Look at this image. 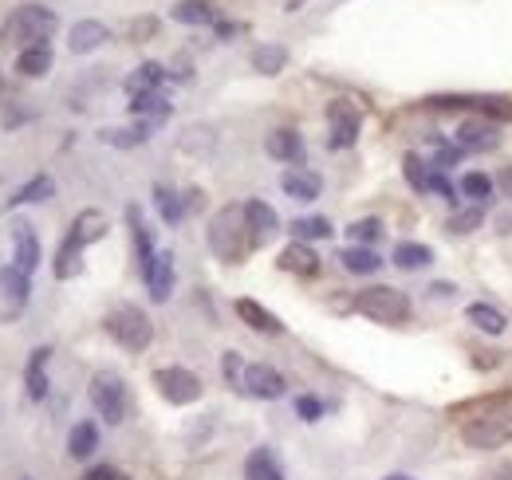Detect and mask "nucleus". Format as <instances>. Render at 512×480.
<instances>
[{"label": "nucleus", "instance_id": "1", "mask_svg": "<svg viewBox=\"0 0 512 480\" xmlns=\"http://www.w3.org/2000/svg\"><path fill=\"white\" fill-rule=\"evenodd\" d=\"M457 429L473 449H501L512 441V390L465 402L457 410Z\"/></svg>", "mask_w": 512, "mask_h": 480}, {"label": "nucleus", "instance_id": "2", "mask_svg": "<svg viewBox=\"0 0 512 480\" xmlns=\"http://www.w3.org/2000/svg\"><path fill=\"white\" fill-rule=\"evenodd\" d=\"M56 28H60V16L48 8V4H20V8H12L8 16H4V24H0V40L8 44V48H40V44H48L52 36H56Z\"/></svg>", "mask_w": 512, "mask_h": 480}, {"label": "nucleus", "instance_id": "3", "mask_svg": "<svg viewBox=\"0 0 512 480\" xmlns=\"http://www.w3.org/2000/svg\"><path fill=\"white\" fill-rule=\"evenodd\" d=\"M205 240H209V252L225 264H241L245 252L253 248V237H249V225H245V205H225L209 217V229H205Z\"/></svg>", "mask_w": 512, "mask_h": 480}, {"label": "nucleus", "instance_id": "4", "mask_svg": "<svg viewBox=\"0 0 512 480\" xmlns=\"http://www.w3.org/2000/svg\"><path fill=\"white\" fill-rule=\"evenodd\" d=\"M107 335H111L123 351L138 355V351H146V347L154 343V323H150V315H146L142 307L119 303V307L107 315Z\"/></svg>", "mask_w": 512, "mask_h": 480}, {"label": "nucleus", "instance_id": "5", "mask_svg": "<svg viewBox=\"0 0 512 480\" xmlns=\"http://www.w3.org/2000/svg\"><path fill=\"white\" fill-rule=\"evenodd\" d=\"M355 311L367 315L371 323H383V327H398L410 319V300L406 292L398 288H386V284H375V288H363L355 296Z\"/></svg>", "mask_w": 512, "mask_h": 480}, {"label": "nucleus", "instance_id": "6", "mask_svg": "<svg viewBox=\"0 0 512 480\" xmlns=\"http://www.w3.org/2000/svg\"><path fill=\"white\" fill-rule=\"evenodd\" d=\"M91 406H95V414L107 421V425H123L127 421V410H130V394H127V382L115 374V370H99L95 378H91Z\"/></svg>", "mask_w": 512, "mask_h": 480}, {"label": "nucleus", "instance_id": "7", "mask_svg": "<svg viewBox=\"0 0 512 480\" xmlns=\"http://www.w3.org/2000/svg\"><path fill=\"white\" fill-rule=\"evenodd\" d=\"M154 386L170 406H193L201 398V378L186 366H162L154 370Z\"/></svg>", "mask_w": 512, "mask_h": 480}, {"label": "nucleus", "instance_id": "8", "mask_svg": "<svg viewBox=\"0 0 512 480\" xmlns=\"http://www.w3.org/2000/svg\"><path fill=\"white\" fill-rule=\"evenodd\" d=\"M28 296H32V280H28V272H20L16 264L0 268V323L20 319L24 307H28Z\"/></svg>", "mask_w": 512, "mask_h": 480}, {"label": "nucleus", "instance_id": "9", "mask_svg": "<svg viewBox=\"0 0 512 480\" xmlns=\"http://www.w3.org/2000/svg\"><path fill=\"white\" fill-rule=\"evenodd\" d=\"M327 122H331V138H327V146H331V150H347V146H355V142H359L363 115H359V107H355V103L335 99V103L327 107Z\"/></svg>", "mask_w": 512, "mask_h": 480}, {"label": "nucleus", "instance_id": "10", "mask_svg": "<svg viewBox=\"0 0 512 480\" xmlns=\"http://www.w3.org/2000/svg\"><path fill=\"white\" fill-rule=\"evenodd\" d=\"M241 390H245L249 398H260V402H276V398H284L288 382H284V374H280L276 366H268V362H253V366H245Z\"/></svg>", "mask_w": 512, "mask_h": 480}, {"label": "nucleus", "instance_id": "11", "mask_svg": "<svg viewBox=\"0 0 512 480\" xmlns=\"http://www.w3.org/2000/svg\"><path fill=\"white\" fill-rule=\"evenodd\" d=\"M453 146L461 154H485V150L501 146V130H497V122L489 119H465L453 134Z\"/></svg>", "mask_w": 512, "mask_h": 480}, {"label": "nucleus", "instance_id": "12", "mask_svg": "<svg viewBox=\"0 0 512 480\" xmlns=\"http://www.w3.org/2000/svg\"><path fill=\"white\" fill-rule=\"evenodd\" d=\"M12 260H16V268L20 272H36V264H40V240H36V229L28 225V221H16L12 225Z\"/></svg>", "mask_w": 512, "mask_h": 480}, {"label": "nucleus", "instance_id": "13", "mask_svg": "<svg viewBox=\"0 0 512 480\" xmlns=\"http://www.w3.org/2000/svg\"><path fill=\"white\" fill-rule=\"evenodd\" d=\"M245 225H249V237L253 244H264L280 233V217L268 201H245Z\"/></svg>", "mask_w": 512, "mask_h": 480}, {"label": "nucleus", "instance_id": "14", "mask_svg": "<svg viewBox=\"0 0 512 480\" xmlns=\"http://www.w3.org/2000/svg\"><path fill=\"white\" fill-rule=\"evenodd\" d=\"M107 40H111L107 24H99V20H75V24H71V40H67V48H71L75 56H91V52H99Z\"/></svg>", "mask_w": 512, "mask_h": 480}, {"label": "nucleus", "instance_id": "15", "mask_svg": "<svg viewBox=\"0 0 512 480\" xmlns=\"http://www.w3.org/2000/svg\"><path fill=\"white\" fill-rule=\"evenodd\" d=\"M280 189H284L292 201H316L323 193V178L312 174V170H304V166H292V170H284Z\"/></svg>", "mask_w": 512, "mask_h": 480}, {"label": "nucleus", "instance_id": "16", "mask_svg": "<svg viewBox=\"0 0 512 480\" xmlns=\"http://www.w3.org/2000/svg\"><path fill=\"white\" fill-rule=\"evenodd\" d=\"M146 288H150V300L166 303L174 292V252H158L150 272H146Z\"/></svg>", "mask_w": 512, "mask_h": 480}, {"label": "nucleus", "instance_id": "17", "mask_svg": "<svg viewBox=\"0 0 512 480\" xmlns=\"http://www.w3.org/2000/svg\"><path fill=\"white\" fill-rule=\"evenodd\" d=\"M154 126H158V122H150V119H138L134 126H107V130H99V142L119 146V150H134V146L150 142Z\"/></svg>", "mask_w": 512, "mask_h": 480}, {"label": "nucleus", "instance_id": "18", "mask_svg": "<svg viewBox=\"0 0 512 480\" xmlns=\"http://www.w3.org/2000/svg\"><path fill=\"white\" fill-rule=\"evenodd\" d=\"M127 221H130V237H134V256H138V272H142V280H146V272H150V264H154V237H150V229H146V221H142V213H138V205H130L127 209Z\"/></svg>", "mask_w": 512, "mask_h": 480}, {"label": "nucleus", "instance_id": "19", "mask_svg": "<svg viewBox=\"0 0 512 480\" xmlns=\"http://www.w3.org/2000/svg\"><path fill=\"white\" fill-rule=\"evenodd\" d=\"M170 20H178L186 28H209V24H217V4L213 0H178L170 8Z\"/></svg>", "mask_w": 512, "mask_h": 480}, {"label": "nucleus", "instance_id": "20", "mask_svg": "<svg viewBox=\"0 0 512 480\" xmlns=\"http://www.w3.org/2000/svg\"><path fill=\"white\" fill-rule=\"evenodd\" d=\"M264 150H268V158H276V162H292V166L304 162V142H300L296 130H272V134L264 138Z\"/></svg>", "mask_w": 512, "mask_h": 480}, {"label": "nucleus", "instance_id": "21", "mask_svg": "<svg viewBox=\"0 0 512 480\" xmlns=\"http://www.w3.org/2000/svg\"><path fill=\"white\" fill-rule=\"evenodd\" d=\"M48 359H52V347H36L28 370H24V382H28V398L32 402H44L48 398Z\"/></svg>", "mask_w": 512, "mask_h": 480}, {"label": "nucleus", "instance_id": "22", "mask_svg": "<svg viewBox=\"0 0 512 480\" xmlns=\"http://www.w3.org/2000/svg\"><path fill=\"white\" fill-rule=\"evenodd\" d=\"M280 268H284V272H296V276H316V272H320V256H316L304 240H292V244L280 252Z\"/></svg>", "mask_w": 512, "mask_h": 480}, {"label": "nucleus", "instance_id": "23", "mask_svg": "<svg viewBox=\"0 0 512 480\" xmlns=\"http://www.w3.org/2000/svg\"><path fill=\"white\" fill-rule=\"evenodd\" d=\"M237 315H241V323H249L260 335H284V323L256 300H237Z\"/></svg>", "mask_w": 512, "mask_h": 480}, {"label": "nucleus", "instance_id": "24", "mask_svg": "<svg viewBox=\"0 0 512 480\" xmlns=\"http://www.w3.org/2000/svg\"><path fill=\"white\" fill-rule=\"evenodd\" d=\"M465 319H469L477 331H485V335H505V327H509L505 311L493 307V303H469V307H465Z\"/></svg>", "mask_w": 512, "mask_h": 480}, {"label": "nucleus", "instance_id": "25", "mask_svg": "<svg viewBox=\"0 0 512 480\" xmlns=\"http://www.w3.org/2000/svg\"><path fill=\"white\" fill-rule=\"evenodd\" d=\"M83 248H87L83 240L75 237V233H67L60 252H56V280H71V276L83 272Z\"/></svg>", "mask_w": 512, "mask_h": 480}, {"label": "nucleus", "instance_id": "26", "mask_svg": "<svg viewBox=\"0 0 512 480\" xmlns=\"http://www.w3.org/2000/svg\"><path fill=\"white\" fill-rule=\"evenodd\" d=\"M339 260H343V268H347L351 276H375V272L383 268L379 252H375V248H363V244L343 248V252H339Z\"/></svg>", "mask_w": 512, "mask_h": 480}, {"label": "nucleus", "instance_id": "27", "mask_svg": "<svg viewBox=\"0 0 512 480\" xmlns=\"http://www.w3.org/2000/svg\"><path fill=\"white\" fill-rule=\"evenodd\" d=\"M95 449H99V429H95V421L71 425V433H67V453H71L75 461H87Z\"/></svg>", "mask_w": 512, "mask_h": 480}, {"label": "nucleus", "instance_id": "28", "mask_svg": "<svg viewBox=\"0 0 512 480\" xmlns=\"http://www.w3.org/2000/svg\"><path fill=\"white\" fill-rule=\"evenodd\" d=\"M162 79H166V67L154 60H146L142 67H134V75L127 79V95H150V91H158L162 87Z\"/></svg>", "mask_w": 512, "mask_h": 480}, {"label": "nucleus", "instance_id": "29", "mask_svg": "<svg viewBox=\"0 0 512 480\" xmlns=\"http://www.w3.org/2000/svg\"><path fill=\"white\" fill-rule=\"evenodd\" d=\"M130 115H134V119H150V122L170 119V99H166L162 91H150V95H134V99H130Z\"/></svg>", "mask_w": 512, "mask_h": 480}, {"label": "nucleus", "instance_id": "30", "mask_svg": "<svg viewBox=\"0 0 512 480\" xmlns=\"http://www.w3.org/2000/svg\"><path fill=\"white\" fill-rule=\"evenodd\" d=\"M48 197H56V181L48 178V174H36V178L24 181V185L16 189V197L8 201V209H16V205H36V201H48Z\"/></svg>", "mask_w": 512, "mask_h": 480}, {"label": "nucleus", "instance_id": "31", "mask_svg": "<svg viewBox=\"0 0 512 480\" xmlns=\"http://www.w3.org/2000/svg\"><path fill=\"white\" fill-rule=\"evenodd\" d=\"M16 71H20L24 79H40V75H48V71H52V48H48V44H40V48H24V52L16 56Z\"/></svg>", "mask_w": 512, "mask_h": 480}, {"label": "nucleus", "instance_id": "32", "mask_svg": "<svg viewBox=\"0 0 512 480\" xmlns=\"http://www.w3.org/2000/svg\"><path fill=\"white\" fill-rule=\"evenodd\" d=\"M245 480H284L280 461L272 457V449H253L245 461Z\"/></svg>", "mask_w": 512, "mask_h": 480}, {"label": "nucleus", "instance_id": "33", "mask_svg": "<svg viewBox=\"0 0 512 480\" xmlns=\"http://www.w3.org/2000/svg\"><path fill=\"white\" fill-rule=\"evenodd\" d=\"M71 233L83 240V244H95V240L107 237V217L99 209H83L75 221H71Z\"/></svg>", "mask_w": 512, "mask_h": 480}, {"label": "nucleus", "instance_id": "34", "mask_svg": "<svg viewBox=\"0 0 512 480\" xmlns=\"http://www.w3.org/2000/svg\"><path fill=\"white\" fill-rule=\"evenodd\" d=\"M288 67V48H280V44H260L253 52V71L260 75H280Z\"/></svg>", "mask_w": 512, "mask_h": 480}, {"label": "nucleus", "instance_id": "35", "mask_svg": "<svg viewBox=\"0 0 512 480\" xmlns=\"http://www.w3.org/2000/svg\"><path fill=\"white\" fill-rule=\"evenodd\" d=\"M430 260H434V252H430L426 244H410V240H406V244L394 248V264H398L402 272H418V268H426Z\"/></svg>", "mask_w": 512, "mask_h": 480}, {"label": "nucleus", "instance_id": "36", "mask_svg": "<svg viewBox=\"0 0 512 480\" xmlns=\"http://www.w3.org/2000/svg\"><path fill=\"white\" fill-rule=\"evenodd\" d=\"M154 205H158V213H162V221H166V225H178V221L186 217L182 197H178V193H170L166 185H154Z\"/></svg>", "mask_w": 512, "mask_h": 480}, {"label": "nucleus", "instance_id": "37", "mask_svg": "<svg viewBox=\"0 0 512 480\" xmlns=\"http://www.w3.org/2000/svg\"><path fill=\"white\" fill-rule=\"evenodd\" d=\"M473 107L489 122H509L512 119V99L509 95H477Z\"/></svg>", "mask_w": 512, "mask_h": 480}, {"label": "nucleus", "instance_id": "38", "mask_svg": "<svg viewBox=\"0 0 512 480\" xmlns=\"http://www.w3.org/2000/svg\"><path fill=\"white\" fill-rule=\"evenodd\" d=\"M402 174H406V181H410V189H418V193H430V166L418 158V154H406L402 158Z\"/></svg>", "mask_w": 512, "mask_h": 480}, {"label": "nucleus", "instance_id": "39", "mask_svg": "<svg viewBox=\"0 0 512 480\" xmlns=\"http://www.w3.org/2000/svg\"><path fill=\"white\" fill-rule=\"evenodd\" d=\"M292 237L296 240H323L331 237V221L327 217H300V221H292Z\"/></svg>", "mask_w": 512, "mask_h": 480}, {"label": "nucleus", "instance_id": "40", "mask_svg": "<svg viewBox=\"0 0 512 480\" xmlns=\"http://www.w3.org/2000/svg\"><path fill=\"white\" fill-rule=\"evenodd\" d=\"M347 237L355 240V244H363V248H371L375 240L383 237V221H379V217H363V221L347 225Z\"/></svg>", "mask_w": 512, "mask_h": 480}, {"label": "nucleus", "instance_id": "41", "mask_svg": "<svg viewBox=\"0 0 512 480\" xmlns=\"http://www.w3.org/2000/svg\"><path fill=\"white\" fill-rule=\"evenodd\" d=\"M481 221H485V209H481V205L457 209V213L449 217V233H473V229H481Z\"/></svg>", "mask_w": 512, "mask_h": 480}, {"label": "nucleus", "instance_id": "42", "mask_svg": "<svg viewBox=\"0 0 512 480\" xmlns=\"http://www.w3.org/2000/svg\"><path fill=\"white\" fill-rule=\"evenodd\" d=\"M461 193L481 205V201L493 197V178H485V174H465V178H461Z\"/></svg>", "mask_w": 512, "mask_h": 480}, {"label": "nucleus", "instance_id": "43", "mask_svg": "<svg viewBox=\"0 0 512 480\" xmlns=\"http://www.w3.org/2000/svg\"><path fill=\"white\" fill-rule=\"evenodd\" d=\"M296 414L304 421H320L323 418V402L320 398H312V394H304V398H296Z\"/></svg>", "mask_w": 512, "mask_h": 480}, {"label": "nucleus", "instance_id": "44", "mask_svg": "<svg viewBox=\"0 0 512 480\" xmlns=\"http://www.w3.org/2000/svg\"><path fill=\"white\" fill-rule=\"evenodd\" d=\"M221 370H225V378H229L233 386H241V378H245V366H241V355H237V351H225V359H221Z\"/></svg>", "mask_w": 512, "mask_h": 480}, {"label": "nucleus", "instance_id": "45", "mask_svg": "<svg viewBox=\"0 0 512 480\" xmlns=\"http://www.w3.org/2000/svg\"><path fill=\"white\" fill-rule=\"evenodd\" d=\"M154 32H158V20H154V16H142V20H134V24H130V40H134V44L150 40Z\"/></svg>", "mask_w": 512, "mask_h": 480}, {"label": "nucleus", "instance_id": "46", "mask_svg": "<svg viewBox=\"0 0 512 480\" xmlns=\"http://www.w3.org/2000/svg\"><path fill=\"white\" fill-rule=\"evenodd\" d=\"M83 480H115V469L111 465H95V469H87Z\"/></svg>", "mask_w": 512, "mask_h": 480}, {"label": "nucleus", "instance_id": "47", "mask_svg": "<svg viewBox=\"0 0 512 480\" xmlns=\"http://www.w3.org/2000/svg\"><path fill=\"white\" fill-rule=\"evenodd\" d=\"M485 480H512V461H505V465H497V469H493V473H489Z\"/></svg>", "mask_w": 512, "mask_h": 480}, {"label": "nucleus", "instance_id": "48", "mask_svg": "<svg viewBox=\"0 0 512 480\" xmlns=\"http://www.w3.org/2000/svg\"><path fill=\"white\" fill-rule=\"evenodd\" d=\"M497 185H501V193H505V197H512V166H509V170H501Z\"/></svg>", "mask_w": 512, "mask_h": 480}, {"label": "nucleus", "instance_id": "49", "mask_svg": "<svg viewBox=\"0 0 512 480\" xmlns=\"http://www.w3.org/2000/svg\"><path fill=\"white\" fill-rule=\"evenodd\" d=\"M237 32H241L237 24H217V36H221V40H229V36H237Z\"/></svg>", "mask_w": 512, "mask_h": 480}, {"label": "nucleus", "instance_id": "50", "mask_svg": "<svg viewBox=\"0 0 512 480\" xmlns=\"http://www.w3.org/2000/svg\"><path fill=\"white\" fill-rule=\"evenodd\" d=\"M300 4H304V0H284V8H288V12H296Z\"/></svg>", "mask_w": 512, "mask_h": 480}, {"label": "nucleus", "instance_id": "51", "mask_svg": "<svg viewBox=\"0 0 512 480\" xmlns=\"http://www.w3.org/2000/svg\"><path fill=\"white\" fill-rule=\"evenodd\" d=\"M386 480H414V477H406V473H390Z\"/></svg>", "mask_w": 512, "mask_h": 480}, {"label": "nucleus", "instance_id": "52", "mask_svg": "<svg viewBox=\"0 0 512 480\" xmlns=\"http://www.w3.org/2000/svg\"><path fill=\"white\" fill-rule=\"evenodd\" d=\"M115 480H130V477H127V473H115Z\"/></svg>", "mask_w": 512, "mask_h": 480}, {"label": "nucleus", "instance_id": "53", "mask_svg": "<svg viewBox=\"0 0 512 480\" xmlns=\"http://www.w3.org/2000/svg\"><path fill=\"white\" fill-rule=\"evenodd\" d=\"M0 87H4V75H0Z\"/></svg>", "mask_w": 512, "mask_h": 480}]
</instances>
